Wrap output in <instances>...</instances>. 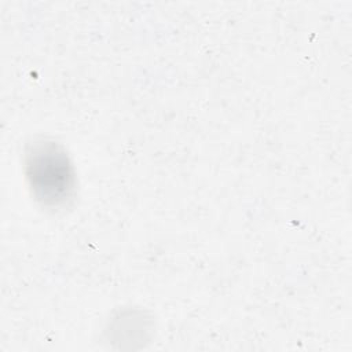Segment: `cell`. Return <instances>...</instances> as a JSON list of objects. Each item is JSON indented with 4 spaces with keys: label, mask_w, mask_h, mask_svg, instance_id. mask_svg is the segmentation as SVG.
Segmentation results:
<instances>
[{
    "label": "cell",
    "mask_w": 352,
    "mask_h": 352,
    "mask_svg": "<svg viewBox=\"0 0 352 352\" xmlns=\"http://www.w3.org/2000/svg\"><path fill=\"white\" fill-rule=\"evenodd\" d=\"M25 175L34 199L45 208H63L74 197L72 161L63 147L52 140H36L28 147Z\"/></svg>",
    "instance_id": "obj_1"
}]
</instances>
